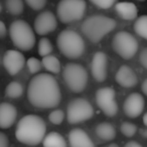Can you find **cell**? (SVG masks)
Instances as JSON below:
<instances>
[{
    "instance_id": "1",
    "label": "cell",
    "mask_w": 147,
    "mask_h": 147,
    "mask_svg": "<svg viewBox=\"0 0 147 147\" xmlns=\"http://www.w3.org/2000/svg\"><path fill=\"white\" fill-rule=\"evenodd\" d=\"M27 99L33 107L38 109L57 107L61 101V92L57 79L51 74H36L27 86Z\"/></svg>"
},
{
    "instance_id": "2",
    "label": "cell",
    "mask_w": 147,
    "mask_h": 147,
    "mask_svg": "<svg viewBox=\"0 0 147 147\" xmlns=\"http://www.w3.org/2000/svg\"><path fill=\"white\" fill-rule=\"evenodd\" d=\"M47 135V125L41 117L34 114L23 116L15 128V138L28 146H36Z\"/></svg>"
},
{
    "instance_id": "3",
    "label": "cell",
    "mask_w": 147,
    "mask_h": 147,
    "mask_svg": "<svg viewBox=\"0 0 147 147\" xmlns=\"http://www.w3.org/2000/svg\"><path fill=\"white\" fill-rule=\"evenodd\" d=\"M116 25L117 22L115 19L102 14H95L83 21L81 31L89 40L97 43L114 30Z\"/></svg>"
},
{
    "instance_id": "4",
    "label": "cell",
    "mask_w": 147,
    "mask_h": 147,
    "mask_svg": "<svg viewBox=\"0 0 147 147\" xmlns=\"http://www.w3.org/2000/svg\"><path fill=\"white\" fill-rule=\"evenodd\" d=\"M57 45L63 57L71 59L81 57L85 53L86 45L84 38L77 31L63 29L57 37Z\"/></svg>"
},
{
    "instance_id": "5",
    "label": "cell",
    "mask_w": 147,
    "mask_h": 147,
    "mask_svg": "<svg viewBox=\"0 0 147 147\" xmlns=\"http://www.w3.org/2000/svg\"><path fill=\"white\" fill-rule=\"evenodd\" d=\"M9 36L18 49L28 51L35 45V34L28 22L22 19L14 20L9 26Z\"/></svg>"
},
{
    "instance_id": "6",
    "label": "cell",
    "mask_w": 147,
    "mask_h": 147,
    "mask_svg": "<svg viewBox=\"0 0 147 147\" xmlns=\"http://www.w3.org/2000/svg\"><path fill=\"white\" fill-rule=\"evenodd\" d=\"M63 78L69 90L79 94L88 85L89 74L84 65L77 63H69L63 67Z\"/></svg>"
},
{
    "instance_id": "7",
    "label": "cell",
    "mask_w": 147,
    "mask_h": 147,
    "mask_svg": "<svg viewBox=\"0 0 147 147\" xmlns=\"http://www.w3.org/2000/svg\"><path fill=\"white\" fill-rule=\"evenodd\" d=\"M86 10L85 0H61L57 6V16L61 23L69 24L82 19Z\"/></svg>"
},
{
    "instance_id": "8",
    "label": "cell",
    "mask_w": 147,
    "mask_h": 147,
    "mask_svg": "<svg viewBox=\"0 0 147 147\" xmlns=\"http://www.w3.org/2000/svg\"><path fill=\"white\" fill-rule=\"evenodd\" d=\"M136 37L128 31H119L112 38V49L123 59H130L138 51Z\"/></svg>"
},
{
    "instance_id": "9",
    "label": "cell",
    "mask_w": 147,
    "mask_h": 147,
    "mask_svg": "<svg viewBox=\"0 0 147 147\" xmlns=\"http://www.w3.org/2000/svg\"><path fill=\"white\" fill-rule=\"evenodd\" d=\"M94 116V108L88 100L76 98L69 103L67 108V120L69 124H79L90 120Z\"/></svg>"
},
{
    "instance_id": "10",
    "label": "cell",
    "mask_w": 147,
    "mask_h": 147,
    "mask_svg": "<svg viewBox=\"0 0 147 147\" xmlns=\"http://www.w3.org/2000/svg\"><path fill=\"white\" fill-rule=\"evenodd\" d=\"M95 100L100 110L108 117H114L118 113L116 92L111 87H103L97 90Z\"/></svg>"
},
{
    "instance_id": "11",
    "label": "cell",
    "mask_w": 147,
    "mask_h": 147,
    "mask_svg": "<svg viewBox=\"0 0 147 147\" xmlns=\"http://www.w3.org/2000/svg\"><path fill=\"white\" fill-rule=\"evenodd\" d=\"M57 27V18L51 11H42L34 19L33 28L38 35L51 33Z\"/></svg>"
},
{
    "instance_id": "12",
    "label": "cell",
    "mask_w": 147,
    "mask_h": 147,
    "mask_svg": "<svg viewBox=\"0 0 147 147\" xmlns=\"http://www.w3.org/2000/svg\"><path fill=\"white\" fill-rule=\"evenodd\" d=\"M2 63L7 73L11 76H15L24 67L25 57L22 53L16 49H8L3 55Z\"/></svg>"
},
{
    "instance_id": "13",
    "label": "cell",
    "mask_w": 147,
    "mask_h": 147,
    "mask_svg": "<svg viewBox=\"0 0 147 147\" xmlns=\"http://www.w3.org/2000/svg\"><path fill=\"white\" fill-rule=\"evenodd\" d=\"M91 74L96 82L103 83L108 76V57L103 51L94 53L91 63Z\"/></svg>"
},
{
    "instance_id": "14",
    "label": "cell",
    "mask_w": 147,
    "mask_h": 147,
    "mask_svg": "<svg viewBox=\"0 0 147 147\" xmlns=\"http://www.w3.org/2000/svg\"><path fill=\"white\" fill-rule=\"evenodd\" d=\"M145 107L144 97L139 93H132L126 98L123 104V111L129 118H137L143 113Z\"/></svg>"
},
{
    "instance_id": "15",
    "label": "cell",
    "mask_w": 147,
    "mask_h": 147,
    "mask_svg": "<svg viewBox=\"0 0 147 147\" xmlns=\"http://www.w3.org/2000/svg\"><path fill=\"white\" fill-rule=\"evenodd\" d=\"M115 80L117 84L126 89L133 88L138 84V77L136 73L133 71L132 67L126 65H122L118 69L115 76Z\"/></svg>"
},
{
    "instance_id": "16",
    "label": "cell",
    "mask_w": 147,
    "mask_h": 147,
    "mask_svg": "<svg viewBox=\"0 0 147 147\" xmlns=\"http://www.w3.org/2000/svg\"><path fill=\"white\" fill-rule=\"evenodd\" d=\"M17 119V110L10 103L0 104V128L8 129L15 123Z\"/></svg>"
},
{
    "instance_id": "17",
    "label": "cell",
    "mask_w": 147,
    "mask_h": 147,
    "mask_svg": "<svg viewBox=\"0 0 147 147\" xmlns=\"http://www.w3.org/2000/svg\"><path fill=\"white\" fill-rule=\"evenodd\" d=\"M69 147H95L88 133L81 128H74L69 133Z\"/></svg>"
},
{
    "instance_id": "18",
    "label": "cell",
    "mask_w": 147,
    "mask_h": 147,
    "mask_svg": "<svg viewBox=\"0 0 147 147\" xmlns=\"http://www.w3.org/2000/svg\"><path fill=\"white\" fill-rule=\"evenodd\" d=\"M117 14L124 20H134L138 16V8L132 2H118L115 4Z\"/></svg>"
},
{
    "instance_id": "19",
    "label": "cell",
    "mask_w": 147,
    "mask_h": 147,
    "mask_svg": "<svg viewBox=\"0 0 147 147\" xmlns=\"http://www.w3.org/2000/svg\"><path fill=\"white\" fill-rule=\"evenodd\" d=\"M95 132L97 137L103 141H111L116 137V128L109 122H101L98 124Z\"/></svg>"
},
{
    "instance_id": "20",
    "label": "cell",
    "mask_w": 147,
    "mask_h": 147,
    "mask_svg": "<svg viewBox=\"0 0 147 147\" xmlns=\"http://www.w3.org/2000/svg\"><path fill=\"white\" fill-rule=\"evenodd\" d=\"M43 147H67V141L61 134L57 131L49 132L42 140Z\"/></svg>"
},
{
    "instance_id": "21",
    "label": "cell",
    "mask_w": 147,
    "mask_h": 147,
    "mask_svg": "<svg viewBox=\"0 0 147 147\" xmlns=\"http://www.w3.org/2000/svg\"><path fill=\"white\" fill-rule=\"evenodd\" d=\"M42 67L51 74H59L61 71V61L55 55H47L41 59Z\"/></svg>"
},
{
    "instance_id": "22",
    "label": "cell",
    "mask_w": 147,
    "mask_h": 147,
    "mask_svg": "<svg viewBox=\"0 0 147 147\" xmlns=\"http://www.w3.org/2000/svg\"><path fill=\"white\" fill-rule=\"evenodd\" d=\"M24 89L23 86L17 81L10 82L5 88V96L9 99H17L22 96Z\"/></svg>"
},
{
    "instance_id": "23",
    "label": "cell",
    "mask_w": 147,
    "mask_h": 147,
    "mask_svg": "<svg viewBox=\"0 0 147 147\" xmlns=\"http://www.w3.org/2000/svg\"><path fill=\"white\" fill-rule=\"evenodd\" d=\"M5 7L9 14L17 16L24 10V2L23 0H5Z\"/></svg>"
},
{
    "instance_id": "24",
    "label": "cell",
    "mask_w": 147,
    "mask_h": 147,
    "mask_svg": "<svg viewBox=\"0 0 147 147\" xmlns=\"http://www.w3.org/2000/svg\"><path fill=\"white\" fill-rule=\"evenodd\" d=\"M133 27L136 34L147 40V15H141L137 17Z\"/></svg>"
},
{
    "instance_id": "25",
    "label": "cell",
    "mask_w": 147,
    "mask_h": 147,
    "mask_svg": "<svg viewBox=\"0 0 147 147\" xmlns=\"http://www.w3.org/2000/svg\"><path fill=\"white\" fill-rule=\"evenodd\" d=\"M53 51V47L51 41L49 40L47 37H42V38L39 39L38 45H37V51H38V55L40 57H47Z\"/></svg>"
},
{
    "instance_id": "26",
    "label": "cell",
    "mask_w": 147,
    "mask_h": 147,
    "mask_svg": "<svg viewBox=\"0 0 147 147\" xmlns=\"http://www.w3.org/2000/svg\"><path fill=\"white\" fill-rule=\"evenodd\" d=\"M120 131L125 137H133L137 132V126L132 122H129V121H125L121 124Z\"/></svg>"
},
{
    "instance_id": "27",
    "label": "cell",
    "mask_w": 147,
    "mask_h": 147,
    "mask_svg": "<svg viewBox=\"0 0 147 147\" xmlns=\"http://www.w3.org/2000/svg\"><path fill=\"white\" fill-rule=\"evenodd\" d=\"M26 65L29 73L32 74V75H36V74H39V71H41L42 63L37 57H31L26 61Z\"/></svg>"
},
{
    "instance_id": "28",
    "label": "cell",
    "mask_w": 147,
    "mask_h": 147,
    "mask_svg": "<svg viewBox=\"0 0 147 147\" xmlns=\"http://www.w3.org/2000/svg\"><path fill=\"white\" fill-rule=\"evenodd\" d=\"M65 112L61 109H55L49 115V120L53 125H61L65 120Z\"/></svg>"
},
{
    "instance_id": "29",
    "label": "cell",
    "mask_w": 147,
    "mask_h": 147,
    "mask_svg": "<svg viewBox=\"0 0 147 147\" xmlns=\"http://www.w3.org/2000/svg\"><path fill=\"white\" fill-rule=\"evenodd\" d=\"M93 5L101 9H109L117 3L118 0H89Z\"/></svg>"
},
{
    "instance_id": "30",
    "label": "cell",
    "mask_w": 147,
    "mask_h": 147,
    "mask_svg": "<svg viewBox=\"0 0 147 147\" xmlns=\"http://www.w3.org/2000/svg\"><path fill=\"white\" fill-rule=\"evenodd\" d=\"M24 1L28 5V7H30L34 11H38L45 8L47 2V0H24Z\"/></svg>"
},
{
    "instance_id": "31",
    "label": "cell",
    "mask_w": 147,
    "mask_h": 147,
    "mask_svg": "<svg viewBox=\"0 0 147 147\" xmlns=\"http://www.w3.org/2000/svg\"><path fill=\"white\" fill-rule=\"evenodd\" d=\"M139 63L144 69H147V47H145L140 53H139Z\"/></svg>"
},
{
    "instance_id": "32",
    "label": "cell",
    "mask_w": 147,
    "mask_h": 147,
    "mask_svg": "<svg viewBox=\"0 0 147 147\" xmlns=\"http://www.w3.org/2000/svg\"><path fill=\"white\" fill-rule=\"evenodd\" d=\"M0 147H9L8 137L3 132H0Z\"/></svg>"
},
{
    "instance_id": "33",
    "label": "cell",
    "mask_w": 147,
    "mask_h": 147,
    "mask_svg": "<svg viewBox=\"0 0 147 147\" xmlns=\"http://www.w3.org/2000/svg\"><path fill=\"white\" fill-rule=\"evenodd\" d=\"M7 34V27L3 21L0 20V38H4Z\"/></svg>"
},
{
    "instance_id": "34",
    "label": "cell",
    "mask_w": 147,
    "mask_h": 147,
    "mask_svg": "<svg viewBox=\"0 0 147 147\" xmlns=\"http://www.w3.org/2000/svg\"><path fill=\"white\" fill-rule=\"evenodd\" d=\"M124 147H142V145H141L140 143L137 142V141L130 140L124 145Z\"/></svg>"
},
{
    "instance_id": "35",
    "label": "cell",
    "mask_w": 147,
    "mask_h": 147,
    "mask_svg": "<svg viewBox=\"0 0 147 147\" xmlns=\"http://www.w3.org/2000/svg\"><path fill=\"white\" fill-rule=\"evenodd\" d=\"M141 90H142L143 94L146 95V97H147V79H145V80L143 81L142 85H141Z\"/></svg>"
},
{
    "instance_id": "36",
    "label": "cell",
    "mask_w": 147,
    "mask_h": 147,
    "mask_svg": "<svg viewBox=\"0 0 147 147\" xmlns=\"http://www.w3.org/2000/svg\"><path fill=\"white\" fill-rule=\"evenodd\" d=\"M142 121H143V124L145 125V126L147 127V112L145 113L144 115H143V118H142Z\"/></svg>"
},
{
    "instance_id": "37",
    "label": "cell",
    "mask_w": 147,
    "mask_h": 147,
    "mask_svg": "<svg viewBox=\"0 0 147 147\" xmlns=\"http://www.w3.org/2000/svg\"><path fill=\"white\" fill-rule=\"evenodd\" d=\"M141 135H142L143 137H146L147 138V129H142V130H141Z\"/></svg>"
},
{
    "instance_id": "38",
    "label": "cell",
    "mask_w": 147,
    "mask_h": 147,
    "mask_svg": "<svg viewBox=\"0 0 147 147\" xmlns=\"http://www.w3.org/2000/svg\"><path fill=\"white\" fill-rule=\"evenodd\" d=\"M108 147H119V145L116 144V143H112V144H110Z\"/></svg>"
},
{
    "instance_id": "39",
    "label": "cell",
    "mask_w": 147,
    "mask_h": 147,
    "mask_svg": "<svg viewBox=\"0 0 147 147\" xmlns=\"http://www.w3.org/2000/svg\"><path fill=\"white\" fill-rule=\"evenodd\" d=\"M2 11V6H1V4H0V12Z\"/></svg>"
},
{
    "instance_id": "40",
    "label": "cell",
    "mask_w": 147,
    "mask_h": 147,
    "mask_svg": "<svg viewBox=\"0 0 147 147\" xmlns=\"http://www.w3.org/2000/svg\"><path fill=\"white\" fill-rule=\"evenodd\" d=\"M137 1H140V2H143V1H145V0H137Z\"/></svg>"
},
{
    "instance_id": "41",
    "label": "cell",
    "mask_w": 147,
    "mask_h": 147,
    "mask_svg": "<svg viewBox=\"0 0 147 147\" xmlns=\"http://www.w3.org/2000/svg\"><path fill=\"white\" fill-rule=\"evenodd\" d=\"M0 61H1V57H0Z\"/></svg>"
}]
</instances>
